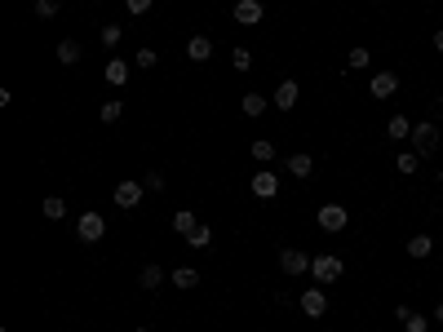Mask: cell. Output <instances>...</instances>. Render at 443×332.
<instances>
[{
  "mask_svg": "<svg viewBox=\"0 0 443 332\" xmlns=\"http://www.w3.org/2000/svg\"><path fill=\"white\" fill-rule=\"evenodd\" d=\"M310 275H315V283H337L346 275V262L337 253H319V257H310Z\"/></svg>",
  "mask_w": 443,
  "mask_h": 332,
  "instance_id": "obj_1",
  "label": "cell"
},
{
  "mask_svg": "<svg viewBox=\"0 0 443 332\" xmlns=\"http://www.w3.org/2000/svg\"><path fill=\"white\" fill-rule=\"evenodd\" d=\"M76 235H80V244H98L102 235H106V222H102V213H80V222H76Z\"/></svg>",
  "mask_w": 443,
  "mask_h": 332,
  "instance_id": "obj_2",
  "label": "cell"
},
{
  "mask_svg": "<svg viewBox=\"0 0 443 332\" xmlns=\"http://www.w3.org/2000/svg\"><path fill=\"white\" fill-rule=\"evenodd\" d=\"M412 147H417V156H435V151H439V128L435 124H430V120H421V124H417L412 128Z\"/></svg>",
  "mask_w": 443,
  "mask_h": 332,
  "instance_id": "obj_3",
  "label": "cell"
},
{
  "mask_svg": "<svg viewBox=\"0 0 443 332\" xmlns=\"http://www.w3.org/2000/svg\"><path fill=\"white\" fill-rule=\"evenodd\" d=\"M248 191H253L257 199H275V195H280V173H275V169H257L253 182H248Z\"/></svg>",
  "mask_w": 443,
  "mask_h": 332,
  "instance_id": "obj_4",
  "label": "cell"
},
{
  "mask_svg": "<svg viewBox=\"0 0 443 332\" xmlns=\"http://www.w3.org/2000/svg\"><path fill=\"white\" fill-rule=\"evenodd\" d=\"M346 222H351L346 204H324V208H319V231H324V235H337V231H346Z\"/></svg>",
  "mask_w": 443,
  "mask_h": 332,
  "instance_id": "obj_5",
  "label": "cell"
},
{
  "mask_svg": "<svg viewBox=\"0 0 443 332\" xmlns=\"http://www.w3.org/2000/svg\"><path fill=\"white\" fill-rule=\"evenodd\" d=\"M297 306H302V310H306L310 319H324V315H328V297H324V288H306Z\"/></svg>",
  "mask_w": 443,
  "mask_h": 332,
  "instance_id": "obj_6",
  "label": "cell"
},
{
  "mask_svg": "<svg viewBox=\"0 0 443 332\" xmlns=\"http://www.w3.org/2000/svg\"><path fill=\"white\" fill-rule=\"evenodd\" d=\"M280 266H284V275H306V270H310V257L302 253V248H284V253H280Z\"/></svg>",
  "mask_w": 443,
  "mask_h": 332,
  "instance_id": "obj_7",
  "label": "cell"
},
{
  "mask_svg": "<svg viewBox=\"0 0 443 332\" xmlns=\"http://www.w3.org/2000/svg\"><path fill=\"white\" fill-rule=\"evenodd\" d=\"M394 89H399V76H394V71H377V76L368 80V93H373V98H390Z\"/></svg>",
  "mask_w": 443,
  "mask_h": 332,
  "instance_id": "obj_8",
  "label": "cell"
},
{
  "mask_svg": "<svg viewBox=\"0 0 443 332\" xmlns=\"http://www.w3.org/2000/svg\"><path fill=\"white\" fill-rule=\"evenodd\" d=\"M142 191H147L142 182H120V186H115V204H120V208H138V204H142Z\"/></svg>",
  "mask_w": 443,
  "mask_h": 332,
  "instance_id": "obj_9",
  "label": "cell"
},
{
  "mask_svg": "<svg viewBox=\"0 0 443 332\" xmlns=\"http://www.w3.org/2000/svg\"><path fill=\"white\" fill-rule=\"evenodd\" d=\"M297 98H302V89H297V80H284L280 89H275V111H293Z\"/></svg>",
  "mask_w": 443,
  "mask_h": 332,
  "instance_id": "obj_10",
  "label": "cell"
},
{
  "mask_svg": "<svg viewBox=\"0 0 443 332\" xmlns=\"http://www.w3.org/2000/svg\"><path fill=\"white\" fill-rule=\"evenodd\" d=\"M261 0H235V22H244V27H253V22H261Z\"/></svg>",
  "mask_w": 443,
  "mask_h": 332,
  "instance_id": "obj_11",
  "label": "cell"
},
{
  "mask_svg": "<svg viewBox=\"0 0 443 332\" xmlns=\"http://www.w3.org/2000/svg\"><path fill=\"white\" fill-rule=\"evenodd\" d=\"M186 58H191V63H209V58H213V40H209V35H191V40H186Z\"/></svg>",
  "mask_w": 443,
  "mask_h": 332,
  "instance_id": "obj_12",
  "label": "cell"
},
{
  "mask_svg": "<svg viewBox=\"0 0 443 332\" xmlns=\"http://www.w3.org/2000/svg\"><path fill=\"white\" fill-rule=\"evenodd\" d=\"M284 169H289L293 177H302V182H306V177L315 173V160H310L306 151H297V156H289V164H284Z\"/></svg>",
  "mask_w": 443,
  "mask_h": 332,
  "instance_id": "obj_13",
  "label": "cell"
},
{
  "mask_svg": "<svg viewBox=\"0 0 443 332\" xmlns=\"http://www.w3.org/2000/svg\"><path fill=\"white\" fill-rule=\"evenodd\" d=\"M266 98H261V93H244V98H239V111L248 115V120H257V115H266Z\"/></svg>",
  "mask_w": 443,
  "mask_h": 332,
  "instance_id": "obj_14",
  "label": "cell"
},
{
  "mask_svg": "<svg viewBox=\"0 0 443 332\" xmlns=\"http://www.w3.org/2000/svg\"><path fill=\"white\" fill-rule=\"evenodd\" d=\"M164 275H169V270H164L160 262H147V266H142V275H138V283H142V288H160Z\"/></svg>",
  "mask_w": 443,
  "mask_h": 332,
  "instance_id": "obj_15",
  "label": "cell"
},
{
  "mask_svg": "<svg viewBox=\"0 0 443 332\" xmlns=\"http://www.w3.org/2000/svg\"><path fill=\"white\" fill-rule=\"evenodd\" d=\"M403 248H408V257H412V262H421V257L435 253V240H430V235H412V240L403 244Z\"/></svg>",
  "mask_w": 443,
  "mask_h": 332,
  "instance_id": "obj_16",
  "label": "cell"
},
{
  "mask_svg": "<svg viewBox=\"0 0 443 332\" xmlns=\"http://www.w3.org/2000/svg\"><path fill=\"white\" fill-rule=\"evenodd\" d=\"M386 138H390V142H403V138H412V120H408V115H390V124H386Z\"/></svg>",
  "mask_w": 443,
  "mask_h": 332,
  "instance_id": "obj_17",
  "label": "cell"
},
{
  "mask_svg": "<svg viewBox=\"0 0 443 332\" xmlns=\"http://www.w3.org/2000/svg\"><path fill=\"white\" fill-rule=\"evenodd\" d=\"M54 58H58L63 67H76V63H80V44H76V40H58Z\"/></svg>",
  "mask_w": 443,
  "mask_h": 332,
  "instance_id": "obj_18",
  "label": "cell"
},
{
  "mask_svg": "<svg viewBox=\"0 0 443 332\" xmlns=\"http://www.w3.org/2000/svg\"><path fill=\"white\" fill-rule=\"evenodd\" d=\"M102 76H106V85H124V80H129V63H124V58H111Z\"/></svg>",
  "mask_w": 443,
  "mask_h": 332,
  "instance_id": "obj_19",
  "label": "cell"
},
{
  "mask_svg": "<svg viewBox=\"0 0 443 332\" xmlns=\"http://www.w3.org/2000/svg\"><path fill=\"white\" fill-rule=\"evenodd\" d=\"M195 226H200V217H195L191 208H177V213H173V231H177V235H191Z\"/></svg>",
  "mask_w": 443,
  "mask_h": 332,
  "instance_id": "obj_20",
  "label": "cell"
},
{
  "mask_svg": "<svg viewBox=\"0 0 443 332\" xmlns=\"http://www.w3.org/2000/svg\"><path fill=\"white\" fill-rule=\"evenodd\" d=\"M169 279L177 283V288H195V283H200V270H195V266H177Z\"/></svg>",
  "mask_w": 443,
  "mask_h": 332,
  "instance_id": "obj_21",
  "label": "cell"
},
{
  "mask_svg": "<svg viewBox=\"0 0 443 332\" xmlns=\"http://www.w3.org/2000/svg\"><path fill=\"white\" fill-rule=\"evenodd\" d=\"M40 213H45L49 222H63V217H67V204H63V195H49V199L40 204Z\"/></svg>",
  "mask_w": 443,
  "mask_h": 332,
  "instance_id": "obj_22",
  "label": "cell"
},
{
  "mask_svg": "<svg viewBox=\"0 0 443 332\" xmlns=\"http://www.w3.org/2000/svg\"><path fill=\"white\" fill-rule=\"evenodd\" d=\"M186 244L195 248V253H200V248H209V244H213V231H209V222H200V226L186 235Z\"/></svg>",
  "mask_w": 443,
  "mask_h": 332,
  "instance_id": "obj_23",
  "label": "cell"
},
{
  "mask_svg": "<svg viewBox=\"0 0 443 332\" xmlns=\"http://www.w3.org/2000/svg\"><path fill=\"white\" fill-rule=\"evenodd\" d=\"M248 151H253V160H257V164H271V160H275V142H271V138H257Z\"/></svg>",
  "mask_w": 443,
  "mask_h": 332,
  "instance_id": "obj_24",
  "label": "cell"
},
{
  "mask_svg": "<svg viewBox=\"0 0 443 332\" xmlns=\"http://www.w3.org/2000/svg\"><path fill=\"white\" fill-rule=\"evenodd\" d=\"M368 63H373V53H368V49H364V44H355V49H351V53H346V67H351V71H364Z\"/></svg>",
  "mask_w": 443,
  "mask_h": 332,
  "instance_id": "obj_25",
  "label": "cell"
},
{
  "mask_svg": "<svg viewBox=\"0 0 443 332\" xmlns=\"http://www.w3.org/2000/svg\"><path fill=\"white\" fill-rule=\"evenodd\" d=\"M394 169H399V173H417V169H421V156H417V151H403V156L394 160Z\"/></svg>",
  "mask_w": 443,
  "mask_h": 332,
  "instance_id": "obj_26",
  "label": "cell"
},
{
  "mask_svg": "<svg viewBox=\"0 0 443 332\" xmlns=\"http://www.w3.org/2000/svg\"><path fill=\"white\" fill-rule=\"evenodd\" d=\"M155 63H160V53H155V49H138V53H134V67H138V71H151Z\"/></svg>",
  "mask_w": 443,
  "mask_h": 332,
  "instance_id": "obj_27",
  "label": "cell"
},
{
  "mask_svg": "<svg viewBox=\"0 0 443 332\" xmlns=\"http://www.w3.org/2000/svg\"><path fill=\"white\" fill-rule=\"evenodd\" d=\"M98 115H102V124H115L120 115H124V106H120V102L111 98V102H102V111H98Z\"/></svg>",
  "mask_w": 443,
  "mask_h": 332,
  "instance_id": "obj_28",
  "label": "cell"
},
{
  "mask_svg": "<svg viewBox=\"0 0 443 332\" xmlns=\"http://www.w3.org/2000/svg\"><path fill=\"white\" fill-rule=\"evenodd\" d=\"M403 332H430V319H426V315H417V310H412L408 319H403Z\"/></svg>",
  "mask_w": 443,
  "mask_h": 332,
  "instance_id": "obj_29",
  "label": "cell"
},
{
  "mask_svg": "<svg viewBox=\"0 0 443 332\" xmlns=\"http://www.w3.org/2000/svg\"><path fill=\"white\" fill-rule=\"evenodd\" d=\"M98 35H102V44H106V49H115V44H120V35H124V31H120L115 22H106V27H102Z\"/></svg>",
  "mask_w": 443,
  "mask_h": 332,
  "instance_id": "obj_30",
  "label": "cell"
},
{
  "mask_svg": "<svg viewBox=\"0 0 443 332\" xmlns=\"http://www.w3.org/2000/svg\"><path fill=\"white\" fill-rule=\"evenodd\" d=\"M142 186H147V191H164V173H160V169H147Z\"/></svg>",
  "mask_w": 443,
  "mask_h": 332,
  "instance_id": "obj_31",
  "label": "cell"
},
{
  "mask_svg": "<svg viewBox=\"0 0 443 332\" xmlns=\"http://www.w3.org/2000/svg\"><path fill=\"white\" fill-rule=\"evenodd\" d=\"M151 5H155V0H124V9H129V14H134V18L151 14Z\"/></svg>",
  "mask_w": 443,
  "mask_h": 332,
  "instance_id": "obj_32",
  "label": "cell"
},
{
  "mask_svg": "<svg viewBox=\"0 0 443 332\" xmlns=\"http://www.w3.org/2000/svg\"><path fill=\"white\" fill-rule=\"evenodd\" d=\"M231 63H235V71H248V67H253V53H248V49H235Z\"/></svg>",
  "mask_w": 443,
  "mask_h": 332,
  "instance_id": "obj_33",
  "label": "cell"
},
{
  "mask_svg": "<svg viewBox=\"0 0 443 332\" xmlns=\"http://www.w3.org/2000/svg\"><path fill=\"white\" fill-rule=\"evenodd\" d=\"M35 14H40V18H54V14H58V0H35Z\"/></svg>",
  "mask_w": 443,
  "mask_h": 332,
  "instance_id": "obj_34",
  "label": "cell"
},
{
  "mask_svg": "<svg viewBox=\"0 0 443 332\" xmlns=\"http://www.w3.org/2000/svg\"><path fill=\"white\" fill-rule=\"evenodd\" d=\"M435 49H439V53H443V27H439V31H435Z\"/></svg>",
  "mask_w": 443,
  "mask_h": 332,
  "instance_id": "obj_35",
  "label": "cell"
},
{
  "mask_svg": "<svg viewBox=\"0 0 443 332\" xmlns=\"http://www.w3.org/2000/svg\"><path fill=\"white\" fill-rule=\"evenodd\" d=\"M435 324H443V301H439V306H435Z\"/></svg>",
  "mask_w": 443,
  "mask_h": 332,
  "instance_id": "obj_36",
  "label": "cell"
},
{
  "mask_svg": "<svg viewBox=\"0 0 443 332\" xmlns=\"http://www.w3.org/2000/svg\"><path fill=\"white\" fill-rule=\"evenodd\" d=\"M439 186H443V169H439Z\"/></svg>",
  "mask_w": 443,
  "mask_h": 332,
  "instance_id": "obj_37",
  "label": "cell"
},
{
  "mask_svg": "<svg viewBox=\"0 0 443 332\" xmlns=\"http://www.w3.org/2000/svg\"><path fill=\"white\" fill-rule=\"evenodd\" d=\"M138 332H147V328H138Z\"/></svg>",
  "mask_w": 443,
  "mask_h": 332,
  "instance_id": "obj_38",
  "label": "cell"
}]
</instances>
